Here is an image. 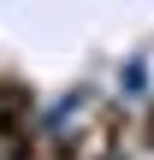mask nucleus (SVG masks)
<instances>
[{"label": "nucleus", "mask_w": 154, "mask_h": 160, "mask_svg": "<svg viewBox=\"0 0 154 160\" xmlns=\"http://www.w3.org/2000/svg\"><path fill=\"white\" fill-rule=\"evenodd\" d=\"M125 131H131V113H125V107H101V137H107V154H119Z\"/></svg>", "instance_id": "f257e3e1"}, {"label": "nucleus", "mask_w": 154, "mask_h": 160, "mask_svg": "<svg viewBox=\"0 0 154 160\" xmlns=\"http://www.w3.org/2000/svg\"><path fill=\"white\" fill-rule=\"evenodd\" d=\"M42 160H83V131H59V137H47Z\"/></svg>", "instance_id": "f03ea898"}, {"label": "nucleus", "mask_w": 154, "mask_h": 160, "mask_svg": "<svg viewBox=\"0 0 154 160\" xmlns=\"http://www.w3.org/2000/svg\"><path fill=\"white\" fill-rule=\"evenodd\" d=\"M137 137H142V148H154V101H148V113L137 119Z\"/></svg>", "instance_id": "7ed1b4c3"}, {"label": "nucleus", "mask_w": 154, "mask_h": 160, "mask_svg": "<svg viewBox=\"0 0 154 160\" xmlns=\"http://www.w3.org/2000/svg\"><path fill=\"white\" fill-rule=\"evenodd\" d=\"M89 160H125V154H89Z\"/></svg>", "instance_id": "20e7f679"}]
</instances>
